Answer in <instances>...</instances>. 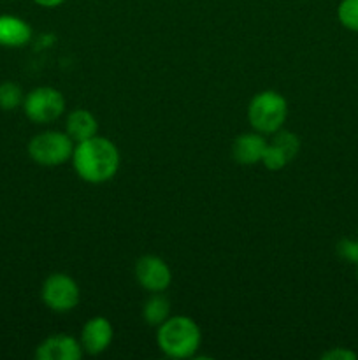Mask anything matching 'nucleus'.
<instances>
[{
	"label": "nucleus",
	"instance_id": "nucleus-2",
	"mask_svg": "<svg viewBox=\"0 0 358 360\" xmlns=\"http://www.w3.org/2000/svg\"><path fill=\"white\" fill-rule=\"evenodd\" d=\"M157 341L160 350L171 359L195 357L202 334L199 326L188 316H168L158 327Z\"/></svg>",
	"mask_w": 358,
	"mask_h": 360
},
{
	"label": "nucleus",
	"instance_id": "nucleus-8",
	"mask_svg": "<svg viewBox=\"0 0 358 360\" xmlns=\"http://www.w3.org/2000/svg\"><path fill=\"white\" fill-rule=\"evenodd\" d=\"M83 355V347L74 338L65 334H55L42 341L35 350L39 360H79Z\"/></svg>",
	"mask_w": 358,
	"mask_h": 360
},
{
	"label": "nucleus",
	"instance_id": "nucleus-7",
	"mask_svg": "<svg viewBox=\"0 0 358 360\" xmlns=\"http://www.w3.org/2000/svg\"><path fill=\"white\" fill-rule=\"evenodd\" d=\"M135 278L142 288L151 294L164 292L172 281V273L165 260L157 255H144L135 264Z\"/></svg>",
	"mask_w": 358,
	"mask_h": 360
},
{
	"label": "nucleus",
	"instance_id": "nucleus-15",
	"mask_svg": "<svg viewBox=\"0 0 358 360\" xmlns=\"http://www.w3.org/2000/svg\"><path fill=\"white\" fill-rule=\"evenodd\" d=\"M340 25L351 32H358V0H343L337 7Z\"/></svg>",
	"mask_w": 358,
	"mask_h": 360
},
{
	"label": "nucleus",
	"instance_id": "nucleus-21",
	"mask_svg": "<svg viewBox=\"0 0 358 360\" xmlns=\"http://www.w3.org/2000/svg\"><path fill=\"white\" fill-rule=\"evenodd\" d=\"M357 267H358V264H357Z\"/></svg>",
	"mask_w": 358,
	"mask_h": 360
},
{
	"label": "nucleus",
	"instance_id": "nucleus-17",
	"mask_svg": "<svg viewBox=\"0 0 358 360\" xmlns=\"http://www.w3.org/2000/svg\"><path fill=\"white\" fill-rule=\"evenodd\" d=\"M272 143H276L277 146L283 148L284 153L290 157V160H293V158L297 157L298 150H300V141H298V137L291 132H281V130H277V132H274Z\"/></svg>",
	"mask_w": 358,
	"mask_h": 360
},
{
	"label": "nucleus",
	"instance_id": "nucleus-18",
	"mask_svg": "<svg viewBox=\"0 0 358 360\" xmlns=\"http://www.w3.org/2000/svg\"><path fill=\"white\" fill-rule=\"evenodd\" d=\"M337 253H339L340 259L347 260V262L351 264H358V239L357 241L343 239V241L337 245Z\"/></svg>",
	"mask_w": 358,
	"mask_h": 360
},
{
	"label": "nucleus",
	"instance_id": "nucleus-16",
	"mask_svg": "<svg viewBox=\"0 0 358 360\" xmlns=\"http://www.w3.org/2000/svg\"><path fill=\"white\" fill-rule=\"evenodd\" d=\"M262 162H263V165L269 169V171H281V169H283L284 165L290 162V157L284 153L283 148L277 146L276 143H272V141H270V143H267L265 153H263Z\"/></svg>",
	"mask_w": 358,
	"mask_h": 360
},
{
	"label": "nucleus",
	"instance_id": "nucleus-10",
	"mask_svg": "<svg viewBox=\"0 0 358 360\" xmlns=\"http://www.w3.org/2000/svg\"><path fill=\"white\" fill-rule=\"evenodd\" d=\"M267 141L262 134H242L235 139L232 153L241 165H255L262 162Z\"/></svg>",
	"mask_w": 358,
	"mask_h": 360
},
{
	"label": "nucleus",
	"instance_id": "nucleus-5",
	"mask_svg": "<svg viewBox=\"0 0 358 360\" xmlns=\"http://www.w3.org/2000/svg\"><path fill=\"white\" fill-rule=\"evenodd\" d=\"M25 115L34 123H51L65 111V98L56 88L39 86L23 98Z\"/></svg>",
	"mask_w": 358,
	"mask_h": 360
},
{
	"label": "nucleus",
	"instance_id": "nucleus-4",
	"mask_svg": "<svg viewBox=\"0 0 358 360\" xmlns=\"http://www.w3.org/2000/svg\"><path fill=\"white\" fill-rule=\"evenodd\" d=\"M74 144L69 134L58 132V130H48V132L37 134L28 143V155L32 160L44 167H56L62 165L72 157Z\"/></svg>",
	"mask_w": 358,
	"mask_h": 360
},
{
	"label": "nucleus",
	"instance_id": "nucleus-12",
	"mask_svg": "<svg viewBox=\"0 0 358 360\" xmlns=\"http://www.w3.org/2000/svg\"><path fill=\"white\" fill-rule=\"evenodd\" d=\"M65 127L70 139L77 141V143L97 136L98 130L97 120H95V116L91 115L90 111H86V109H76V111L70 112V115L67 116Z\"/></svg>",
	"mask_w": 358,
	"mask_h": 360
},
{
	"label": "nucleus",
	"instance_id": "nucleus-20",
	"mask_svg": "<svg viewBox=\"0 0 358 360\" xmlns=\"http://www.w3.org/2000/svg\"><path fill=\"white\" fill-rule=\"evenodd\" d=\"M34 2L41 7H58L62 6L65 0H34Z\"/></svg>",
	"mask_w": 358,
	"mask_h": 360
},
{
	"label": "nucleus",
	"instance_id": "nucleus-11",
	"mask_svg": "<svg viewBox=\"0 0 358 360\" xmlns=\"http://www.w3.org/2000/svg\"><path fill=\"white\" fill-rule=\"evenodd\" d=\"M32 39V28L25 20L11 14L0 16V46L21 48Z\"/></svg>",
	"mask_w": 358,
	"mask_h": 360
},
{
	"label": "nucleus",
	"instance_id": "nucleus-14",
	"mask_svg": "<svg viewBox=\"0 0 358 360\" xmlns=\"http://www.w3.org/2000/svg\"><path fill=\"white\" fill-rule=\"evenodd\" d=\"M23 104V91L16 83H0V109L13 111Z\"/></svg>",
	"mask_w": 358,
	"mask_h": 360
},
{
	"label": "nucleus",
	"instance_id": "nucleus-6",
	"mask_svg": "<svg viewBox=\"0 0 358 360\" xmlns=\"http://www.w3.org/2000/svg\"><path fill=\"white\" fill-rule=\"evenodd\" d=\"M42 301L53 311L67 313L79 302V287L67 274H51L42 285Z\"/></svg>",
	"mask_w": 358,
	"mask_h": 360
},
{
	"label": "nucleus",
	"instance_id": "nucleus-1",
	"mask_svg": "<svg viewBox=\"0 0 358 360\" xmlns=\"http://www.w3.org/2000/svg\"><path fill=\"white\" fill-rule=\"evenodd\" d=\"M74 169L83 181L100 185L116 176L119 169V151L112 141L93 136L77 143L72 153Z\"/></svg>",
	"mask_w": 358,
	"mask_h": 360
},
{
	"label": "nucleus",
	"instance_id": "nucleus-9",
	"mask_svg": "<svg viewBox=\"0 0 358 360\" xmlns=\"http://www.w3.org/2000/svg\"><path fill=\"white\" fill-rule=\"evenodd\" d=\"M112 341V326L104 316L88 320L81 333V347L86 354L98 355L109 348Z\"/></svg>",
	"mask_w": 358,
	"mask_h": 360
},
{
	"label": "nucleus",
	"instance_id": "nucleus-3",
	"mask_svg": "<svg viewBox=\"0 0 358 360\" xmlns=\"http://www.w3.org/2000/svg\"><path fill=\"white\" fill-rule=\"evenodd\" d=\"M288 116L286 98L274 90H265L251 98L248 118L253 129L260 134H274L281 130Z\"/></svg>",
	"mask_w": 358,
	"mask_h": 360
},
{
	"label": "nucleus",
	"instance_id": "nucleus-19",
	"mask_svg": "<svg viewBox=\"0 0 358 360\" xmlns=\"http://www.w3.org/2000/svg\"><path fill=\"white\" fill-rule=\"evenodd\" d=\"M323 360H357V354L346 348H333V350L326 352L321 355Z\"/></svg>",
	"mask_w": 358,
	"mask_h": 360
},
{
	"label": "nucleus",
	"instance_id": "nucleus-13",
	"mask_svg": "<svg viewBox=\"0 0 358 360\" xmlns=\"http://www.w3.org/2000/svg\"><path fill=\"white\" fill-rule=\"evenodd\" d=\"M168 313H171V304H168V299L161 295V292L151 295L142 309L144 320H146L147 326L160 327L168 319Z\"/></svg>",
	"mask_w": 358,
	"mask_h": 360
}]
</instances>
